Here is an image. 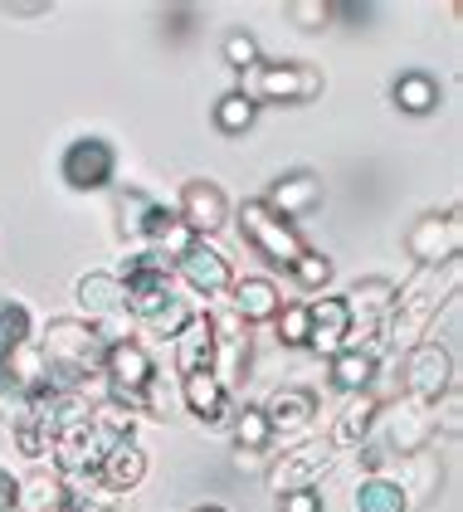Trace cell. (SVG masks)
I'll return each instance as SVG.
<instances>
[{"instance_id": "cell-1", "label": "cell", "mask_w": 463, "mask_h": 512, "mask_svg": "<svg viewBox=\"0 0 463 512\" xmlns=\"http://www.w3.org/2000/svg\"><path fill=\"white\" fill-rule=\"evenodd\" d=\"M459 278H463L459 259H454V264H439V269H415V274L395 288V298H390V313H386V322H381V347L405 356L415 342H425L429 322L439 317V308L454 303Z\"/></svg>"}, {"instance_id": "cell-2", "label": "cell", "mask_w": 463, "mask_h": 512, "mask_svg": "<svg viewBox=\"0 0 463 512\" xmlns=\"http://www.w3.org/2000/svg\"><path fill=\"white\" fill-rule=\"evenodd\" d=\"M35 342H39V352H44L49 386L78 391L88 376H103V352H108V342H103L83 317H49Z\"/></svg>"}, {"instance_id": "cell-3", "label": "cell", "mask_w": 463, "mask_h": 512, "mask_svg": "<svg viewBox=\"0 0 463 512\" xmlns=\"http://www.w3.org/2000/svg\"><path fill=\"white\" fill-rule=\"evenodd\" d=\"M239 93L259 108V103H283V108H293V103H312V98H322V69H312L303 59H278V64H254L244 83H239Z\"/></svg>"}, {"instance_id": "cell-4", "label": "cell", "mask_w": 463, "mask_h": 512, "mask_svg": "<svg viewBox=\"0 0 463 512\" xmlns=\"http://www.w3.org/2000/svg\"><path fill=\"white\" fill-rule=\"evenodd\" d=\"M376 430H381V459H386V464H390V454H395V459H410V454L429 449V439H434V415H429L425 400L395 395L390 405H381Z\"/></svg>"}, {"instance_id": "cell-5", "label": "cell", "mask_w": 463, "mask_h": 512, "mask_svg": "<svg viewBox=\"0 0 463 512\" xmlns=\"http://www.w3.org/2000/svg\"><path fill=\"white\" fill-rule=\"evenodd\" d=\"M108 449H113V439L93 425V415H74L49 439V469L64 478H88V473H98Z\"/></svg>"}, {"instance_id": "cell-6", "label": "cell", "mask_w": 463, "mask_h": 512, "mask_svg": "<svg viewBox=\"0 0 463 512\" xmlns=\"http://www.w3.org/2000/svg\"><path fill=\"white\" fill-rule=\"evenodd\" d=\"M239 235H244V244H249L254 254H264L278 269H293L298 254L308 249L303 235H298V225L278 220L264 200H244V205H239Z\"/></svg>"}, {"instance_id": "cell-7", "label": "cell", "mask_w": 463, "mask_h": 512, "mask_svg": "<svg viewBox=\"0 0 463 512\" xmlns=\"http://www.w3.org/2000/svg\"><path fill=\"white\" fill-rule=\"evenodd\" d=\"M78 303H83V322L113 347V342H132V317H127V288L117 274H83L78 278Z\"/></svg>"}, {"instance_id": "cell-8", "label": "cell", "mask_w": 463, "mask_h": 512, "mask_svg": "<svg viewBox=\"0 0 463 512\" xmlns=\"http://www.w3.org/2000/svg\"><path fill=\"white\" fill-rule=\"evenodd\" d=\"M103 381H108V395L117 405H127L132 415H142V400L156 386V361L152 352L132 337V342H113L103 352Z\"/></svg>"}, {"instance_id": "cell-9", "label": "cell", "mask_w": 463, "mask_h": 512, "mask_svg": "<svg viewBox=\"0 0 463 512\" xmlns=\"http://www.w3.org/2000/svg\"><path fill=\"white\" fill-rule=\"evenodd\" d=\"M205 322H210V347H215L210 376H215L225 391H239V386H244V371H249V347H254L249 322L234 313L230 303L210 308V313H205Z\"/></svg>"}, {"instance_id": "cell-10", "label": "cell", "mask_w": 463, "mask_h": 512, "mask_svg": "<svg viewBox=\"0 0 463 512\" xmlns=\"http://www.w3.org/2000/svg\"><path fill=\"white\" fill-rule=\"evenodd\" d=\"M463 249V215L454 210H429L420 215L410 230H405V254L420 264V269H439V264H454Z\"/></svg>"}, {"instance_id": "cell-11", "label": "cell", "mask_w": 463, "mask_h": 512, "mask_svg": "<svg viewBox=\"0 0 463 512\" xmlns=\"http://www.w3.org/2000/svg\"><path fill=\"white\" fill-rule=\"evenodd\" d=\"M454 381H459L454 376V352L444 342H429L425 337V342H415L410 352L400 356V395H415V400L434 405Z\"/></svg>"}, {"instance_id": "cell-12", "label": "cell", "mask_w": 463, "mask_h": 512, "mask_svg": "<svg viewBox=\"0 0 463 512\" xmlns=\"http://www.w3.org/2000/svg\"><path fill=\"white\" fill-rule=\"evenodd\" d=\"M337 464V449L327 439H308V444H293L283 449V459H273L264 478H269V493L283 498V493H303V488H317Z\"/></svg>"}, {"instance_id": "cell-13", "label": "cell", "mask_w": 463, "mask_h": 512, "mask_svg": "<svg viewBox=\"0 0 463 512\" xmlns=\"http://www.w3.org/2000/svg\"><path fill=\"white\" fill-rule=\"evenodd\" d=\"M59 176L69 191H108L117 176V152L103 137H78L59 157Z\"/></svg>"}, {"instance_id": "cell-14", "label": "cell", "mask_w": 463, "mask_h": 512, "mask_svg": "<svg viewBox=\"0 0 463 512\" xmlns=\"http://www.w3.org/2000/svg\"><path fill=\"white\" fill-rule=\"evenodd\" d=\"M176 220H181L195 239H210V235H220V230L230 225V200H225V191H220L215 181L195 176V181H186V186H181Z\"/></svg>"}, {"instance_id": "cell-15", "label": "cell", "mask_w": 463, "mask_h": 512, "mask_svg": "<svg viewBox=\"0 0 463 512\" xmlns=\"http://www.w3.org/2000/svg\"><path fill=\"white\" fill-rule=\"evenodd\" d=\"M176 274L186 278V288L200 298H225L234 288V264L210 244V239H195L191 249L176 259Z\"/></svg>"}, {"instance_id": "cell-16", "label": "cell", "mask_w": 463, "mask_h": 512, "mask_svg": "<svg viewBox=\"0 0 463 512\" xmlns=\"http://www.w3.org/2000/svg\"><path fill=\"white\" fill-rule=\"evenodd\" d=\"M405 493V503H410V512L425 508V503H434L439 498V488H444V464L429 454V449H420V454H410V459H390L386 469H381Z\"/></svg>"}, {"instance_id": "cell-17", "label": "cell", "mask_w": 463, "mask_h": 512, "mask_svg": "<svg viewBox=\"0 0 463 512\" xmlns=\"http://www.w3.org/2000/svg\"><path fill=\"white\" fill-rule=\"evenodd\" d=\"M278 220H298V215H312L317 205H322V176L317 171H283L278 181L269 186V196H264Z\"/></svg>"}, {"instance_id": "cell-18", "label": "cell", "mask_w": 463, "mask_h": 512, "mask_svg": "<svg viewBox=\"0 0 463 512\" xmlns=\"http://www.w3.org/2000/svg\"><path fill=\"white\" fill-rule=\"evenodd\" d=\"M376 415H381L376 391L347 395V405H342V410H337V420H332L327 444H332L337 454H342V449H361V444H371V434H376Z\"/></svg>"}, {"instance_id": "cell-19", "label": "cell", "mask_w": 463, "mask_h": 512, "mask_svg": "<svg viewBox=\"0 0 463 512\" xmlns=\"http://www.w3.org/2000/svg\"><path fill=\"white\" fill-rule=\"evenodd\" d=\"M181 405L191 410L195 420H205L210 430L230 425V391L210 376V371H195V376H181Z\"/></svg>"}, {"instance_id": "cell-20", "label": "cell", "mask_w": 463, "mask_h": 512, "mask_svg": "<svg viewBox=\"0 0 463 512\" xmlns=\"http://www.w3.org/2000/svg\"><path fill=\"white\" fill-rule=\"evenodd\" d=\"M147 478V449L137 444V439H127V444H113L108 454H103V464L93 473V483L103 488V493H132L137 483Z\"/></svg>"}, {"instance_id": "cell-21", "label": "cell", "mask_w": 463, "mask_h": 512, "mask_svg": "<svg viewBox=\"0 0 463 512\" xmlns=\"http://www.w3.org/2000/svg\"><path fill=\"white\" fill-rule=\"evenodd\" d=\"M259 410H264L273 434H298L317 420V395L308 386H278L269 395V405H259Z\"/></svg>"}, {"instance_id": "cell-22", "label": "cell", "mask_w": 463, "mask_h": 512, "mask_svg": "<svg viewBox=\"0 0 463 512\" xmlns=\"http://www.w3.org/2000/svg\"><path fill=\"white\" fill-rule=\"evenodd\" d=\"M308 317H312V327H308V347L317 356H332L347 347V327H351V317H347V303L342 298H322V303H308Z\"/></svg>"}, {"instance_id": "cell-23", "label": "cell", "mask_w": 463, "mask_h": 512, "mask_svg": "<svg viewBox=\"0 0 463 512\" xmlns=\"http://www.w3.org/2000/svg\"><path fill=\"white\" fill-rule=\"evenodd\" d=\"M69 503V478L54 469H30L15 478V512H59Z\"/></svg>"}, {"instance_id": "cell-24", "label": "cell", "mask_w": 463, "mask_h": 512, "mask_svg": "<svg viewBox=\"0 0 463 512\" xmlns=\"http://www.w3.org/2000/svg\"><path fill=\"white\" fill-rule=\"evenodd\" d=\"M230 308L249 327L254 322H273L278 317V308H283V298H278V288H273V278H259V274H244V278H234V288H230Z\"/></svg>"}, {"instance_id": "cell-25", "label": "cell", "mask_w": 463, "mask_h": 512, "mask_svg": "<svg viewBox=\"0 0 463 512\" xmlns=\"http://www.w3.org/2000/svg\"><path fill=\"white\" fill-rule=\"evenodd\" d=\"M195 244V235L176 220V210H166V205H156V215H152V225H147V239L137 244V249H152V254H161L171 269H176V259L186 254Z\"/></svg>"}, {"instance_id": "cell-26", "label": "cell", "mask_w": 463, "mask_h": 512, "mask_svg": "<svg viewBox=\"0 0 463 512\" xmlns=\"http://www.w3.org/2000/svg\"><path fill=\"white\" fill-rule=\"evenodd\" d=\"M176 376H195V371H210V361H215V347H210V322L195 313L176 337Z\"/></svg>"}, {"instance_id": "cell-27", "label": "cell", "mask_w": 463, "mask_h": 512, "mask_svg": "<svg viewBox=\"0 0 463 512\" xmlns=\"http://www.w3.org/2000/svg\"><path fill=\"white\" fill-rule=\"evenodd\" d=\"M327 381H332L342 395L371 391V381H376V356L356 352V347H342V352L327 361Z\"/></svg>"}, {"instance_id": "cell-28", "label": "cell", "mask_w": 463, "mask_h": 512, "mask_svg": "<svg viewBox=\"0 0 463 512\" xmlns=\"http://www.w3.org/2000/svg\"><path fill=\"white\" fill-rule=\"evenodd\" d=\"M390 98H395V108H400V113L425 118V113L439 108V83H434V74H425V69H410V74H400V79H395Z\"/></svg>"}, {"instance_id": "cell-29", "label": "cell", "mask_w": 463, "mask_h": 512, "mask_svg": "<svg viewBox=\"0 0 463 512\" xmlns=\"http://www.w3.org/2000/svg\"><path fill=\"white\" fill-rule=\"evenodd\" d=\"M351 503H356V512H410L405 493H400V488L390 483L386 473H366V478L356 483Z\"/></svg>"}, {"instance_id": "cell-30", "label": "cell", "mask_w": 463, "mask_h": 512, "mask_svg": "<svg viewBox=\"0 0 463 512\" xmlns=\"http://www.w3.org/2000/svg\"><path fill=\"white\" fill-rule=\"evenodd\" d=\"M113 215H117V235L127 239V244H142L147 225H152V215H156V200L142 196V191H122Z\"/></svg>"}, {"instance_id": "cell-31", "label": "cell", "mask_w": 463, "mask_h": 512, "mask_svg": "<svg viewBox=\"0 0 463 512\" xmlns=\"http://www.w3.org/2000/svg\"><path fill=\"white\" fill-rule=\"evenodd\" d=\"M230 434H234V449H254V454H264L273 444V430L259 405H244L239 415H230Z\"/></svg>"}, {"instance_id": "cell-32", "label": "cell", "mask_w": 463, "mask_h": 512, "mask_svg": "<svg viewBox=\"0 0 463 512\" xmlns=\"http://www.w3.org/2000/svg\"><path fill=\"white\" fill-rule=\"evenodd\" d=\"M254 118H259V108H254V103H249L239 88H234V93H225V98L215 103V127H220V132H230V137L249 132V127H254Z\"/></svg>"}, {"instance_id": "cell-33", "label": "cell", "mask_w": 463, "mask_h": 512, "mask_svg": "<svg viewBox=\"0 0 463 512\" xmlns=\"http://www.w3.org/2000/svg\"><path fill=\"white\" fill-rule=\"evenodd\" d=\"M35 337V322H30V308L25 303H10L5 298V308H0V356H10L20 342H30Z\"/></svg>"}, {"instance_id": "cell-34", "label": "cell", "mask_w": 463, "mask_h": 512, "mask_svg": "<svg viewBox=\"0 0 463 512\" xmlns=\"http://www.w3.org/2000/svg\"><path fill=\"white\" fill-rule=\"evenodd\" d=\"M308 303H283L278 308V317H273V332H278V342L283 347H308Z\"/></svg>"}, {"instance_id": "cell-35", "label": "cell", "mask_w": 463, "mask_h": 512, "mask_svg": "<svg viewBox=\"0 0 463 512\" xmlns=\"http://www.w3.org/2000/svg\"><path fill=\"white\" fill-rule=\"evenodd\" d=\"M429 415H434V434L444 430L449 439H459V434H463V391H459V381H454L449 391L429 405Z\"/></svg>"}, {"instance_id": "cell-36", "label": "cell", "mask_w": 463, "mask_h": 512, "mask_svg": "<svg viewBox=\"0 0 463 512\" xmlns=\"http://www.w3.org/2000/svg\"><path fill=\"white\" fill-rule=\"evenodd\" d=\"M332 269H337V264H332L327 254L303 249V254H298V264H293L288 274H293V283H298V288H327V283H332Z\"/></svg>"}, {"instance_id": "cell-37", "label": "cell", "mask_w": 463, "mask_h": 512, "mask_svg": "<svg viewBox=\"0 0 463 512\" xmlns=\"http://www.w3.org/2000/svg\"><path fill=\"white\" fill-rule=\"evenodd\" d=\"M332 15H337V5H332V0H293V5H288V20H293L298 30H308V35L327 30V25H332Z\"/></svg>"}, {"instance_id": "cell-38", "label": "cell", "mask_w": 463, "mask_h": 512, "mask_svg": "<svg viewBox=\"0 0 463 512\" xmlns=\"http://www.w3.org/2000/svg\"><path fill=\"white\" fill-rule=\"evenodd\" d=\"M220 54H225V64H230V69L249 74V69L259 64V40H254L249 30H230V35H225V49H220Z\"/></svg>"}, {"instance_id": "cell-39", "label": "cell", "mask_w": 463, "mask_h": 512, "mask_svg": "<svg viewBox=\"0 0 463 512\" xmlns=\"http://www.w3.org/2000/svg\"><path fill=\"white\" fill-rule=\"evenodd\" d=\"M59 512H117L108 493H69V503Z\"/></svg>"}, {"instance_id": "cell-40", "label": "cell", "mask_w": 463, "mask_h": 512, "mask_svg": "<svg viewBox=\"0 0 463 512\" xmlns=\"http://www.w3.org/2000/svg\"><path fill=\"white\" fill-rule=\"evenodd\" d=\"M278 512H322V493H317V488L283 493V498H278Z\"/></svg>"}, {"instance_id": "cell-41", "label": "cell", "mask_w": 463, "mask_h": 512, "mask_svg": "<svg viewBox=\"0 0 463 512\" xmlns=\"http://www.w3.org/2000/svg\"><path fill=\"white\" fill-rule=\"evenodd\" d=\"M5 15H49V5L44 0H10V5H0Z\"/></svg>"}, {"instance_id": "cell-42", "label": "cell", "mask_w": 463, "mask_h": 512, "mask_svg": "<svg viewBox=\"0 0 463 512\" xmlns=\"http://www.w3.org/2000/svg\"><path fill=\"white\" fill-rule=\"evenodd\" d=\"M234 469L239 473H259L264 469V454H254V449H234Z\"/></svg>"}, {"instance_id": "cell-43", "label": "cell", "mask_w": 463, "mask_h": 512, "mask_svg": "<svg viewBox=\"0 0 463 512\" xmlns=\"http://www.w3.org/2000/svg\"><path fill=\"white\" fill-rule=\"evenodd\" d=\"M0 512H15V473L0 469Z\"/></svg>"}, {"instance_id": "cell-44", "label": "cell", "mask_w": 463, "mask_h": 512, "mask_svg": "<svg viewBox=\"0 0 463 512\" xmlns=\"http://www.w3.org/2000/svg\"><path fill=\"white\" fill-rule=\"evenodd\" d=\"M5 395H15V386H10V371H5V356H0V400Z\"/></svg>"}, {"instance_id": "cell-45", "label": "cell", "mask_w": 463, "mask_h": 512, "mask_svg": "<svg viewBox=\"0 0 463 512\" xmlns=\"http://www.w3.org/2000/svg\"><path fill=\"white\" fill-rule=\"evenodd\" d=\"M195 512H225V508H220V503H200Z\"/></svg>"}, {"instance_id": "cell-46", "label": "cell", "mask_w": 463, "mask_h": 512, "mask_svg": "<svg viewBox=\"0 0 463 512\" xmlns=\"http://www.w3.org/2000/svg\"><path fill=\"white\" fill-rule=\"evenodd\" d=\"M0 308H5V298H0Z\"/></svg>"}]
</instances>
